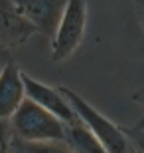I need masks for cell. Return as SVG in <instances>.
Listing matches in <instances>:
<instances>
[{"label": "cell", "instance_id": "6da1fadb", "mask_svg": "<svg viewBox=\"0 0 144 153\" xmlns=\"http://www.w3.org/2000/svg\"><path fill=\"white\" fill-rule=\"evenodd\" d=\"M8 121L20 141H65V123L30 97H24Z\"/></svg>", "mask_w": 144, "mask_h": 153}, {"label": "cell", "instance_id": "7a4b0ae2", "mask_svg": "<svg viewBox=\"0 0 144 153\" xmlns=\"http://www.w3.org/2000/svg\"><path fill=\"white\" fill-rule=\"evenodd\" d=\"M59 90L65 96L67 102L71 103V108L77 114V117L97 135V139L105 145L107 151L109 153H128L130 151V141H128L126 133L122 131V127L113 123L107 115H103L99 109H95L87 100H83L73 90H69L65 85H59Z\"/></svg>", "mask_w": 144, "mask_h": 153}, {"label": "cell", "instance_id": "3957f363", "mask_svg": "<svg viewBox=\"0 0 144 153\" xmlns=\"http://www.w3.org/2000/svg\"><path fill=\"white\" fill-rule=\"evenodd\" d=\"M87 28V0H67V6L51 36V60L63 62L83 42Z\"/></svg>", "mask_w": 144, "mask_h": 153}, {"label": "cell", "instance_id": "277c9868", "mask_svg": "<svg viewBox=\"0 0 144 153\" xmlns=\"http://www.w3.org/2000/svg\"><path fill=\"white\" fill-rule=\"evenodd\" d=\"M4 6L14 10L18 16L28 20L36 32L53 36L67 0H0Z\"/></svg>", "mask_w": 144, "mask_h": 153}, {"label": "cell", "instance_id": "5b68a950", "mask_svg": "<svg viewBox=\"0 0 144 153\" xmlns=\"http://www.w3.org/2000/svg\"><path fill=\"white\" fill-rule=\"evenodd\" d=\"M22 79H24L26 97H30L32 102H36L38 105L48 109L50 114L59 117L63 123H71V121L77 119V114L73 111L71 103L65 100V96L61 94L59 88H51V85H48L44 82L28 76L26 72H22Z\"/></svg>", "mask_w": 144, "mask_h": 153}, {"label": "cell", "instance_id": "8992f818", "mask_svg": "<svg viewBox=\"0 0 144 153\" xmlns=\"http://www.w3.org/2000/svg\"><path fill=\"white\" fill-rule=\"evenodd\" d=\"M26 90H24L22 70L14 62H4L0 68V119H10L18 105L24 102Z\"/></svg>", "mask_w": 144, "mask_h": 153}, {"label": "cell", "instance_id": "52a82bcc", "mask_svg": "<svg viewBox=\"0 0 144 153\" xmlns=\"http://www.w3.org/2000/svg\"><path fill=\"white\" fill-rule=\"evenodd\" d=\"M36 32L28 20L18 16L14 10L0 2V42L8 44H22Z\"/></svg>", "mask_w": 144, "mask_h": 153}, {"label": "cell", "instance_id": "ba28073f", "mask_svg": "<svg viewBox=\"0 0 144 153\" xmlns=\"http://www.w3.org/2000/svg\"><path fill=\"white\" fill-rule=\"evenodd\" d=\"M65 143L73 153H109L79 117L71 123H65Z\"/></svg>", "mask_w": 144, "mask_h": 153}, {"label": "cell", "instance_id": "9c48e42d", "mask_svg": "<svg viewBox=\"0 0 144 153\" xmlns=\"http://www.w3.org/2000/svg\"><path fill=\"white\" fill-rule=\"evenodd\" d=\"M26 153H73L65 141H20Z\"/></svg>", "mask_w": 144, "mask_h": 153}, {"label": "cell", "instance_id": "30bf717a", "mask_svg": "<svg viewBox=\"0 0 144 153\" xmlns=\"http://www.w3.org/2000/svg\"><path fill=\"white\" fill-rule=\"evenodd\" d=\"M122 131L126 133L128 141L134 145V151L144 153V119L138 121L134 127H122Z\"/></svg>", "mask_w": 144, "mask_h": 153}, {"label": "cell", "instance_id": "8fae6325", "mask_svg": "<svg viewBox=\"0 0 144 153\" xmlns=\"http://www.w3.org/2000/svg\"><path fill=\"white\" fill-rule=\"evenodd\" d=\"M12 127L8 119H0V153H12Z\"/></svg>", "mask_w": 144, "mask_h": 153}, {"label": "cell", "instance_id": "7c38bea8", "mask_svg": "<svg viewBox=\"0 0 144 153\" xmlns=\"http://www.w3.org/2000/svg\"><path fill=\"white\" fill-rule=\"evenodd\" d=\"M136 6H138V14H140V22L144 24V0H136Z\"/></svg>", "mask_w": 144, "mask_h": 153}, {"label": "cell", "instance_id": "4fadbf2b", "mask_svg": "<svg viewBox=\"0 0 144 153\" xmlns=\"http://www.w3.org/2000/svg\"><path fill=\"white\" fill-rule=\"evenodd\" d=\"M134 102H138V103H142V105H144V90H140V91L134 94Z\"/></svg>", "mask_w": 144, "mask_h": 153}, {"label": "cell", "instance_id": "5bb4252c", "mask_svg": "<svg viewBox=\"0 0 144 153\" xmlns=\"http://www.w3.org/2000/svg\"><path fill=\"white\" fill-rule=\"evenodd\" d=\"M12 153H26V151H24V149L22 147H20V143H14V147H12Z\"/></svg>", "mask_w": 144, "mask_h": 153}, {"label": "cell", "instance_id": "9a60e30c", "mask_svg": "<svg viewBox=\"0 0 144 153\" xmlns=\"http://www.w3.org/2000/svg\"><path fill=\"white\" fill-rule=\"evenodd\" d=\"M128 153H138V151H134V149H132V147H130V151H128Z\"/></svg>", "mask_w": 144, "mask_h": 153}, {"label": "cell", "instance_id": "2e32d148", "mask_svg": "<svg viewBox=\"0 0 144 153\" xmlns=\"http://www.w3.org/2000/svg\"><path fill=\"white\" fill-rule=\"evenodd\" d=\"M2 66H4V64H0V68H2Z\"/></svg>", "mask_w": 144, "mask_h": 153}]
</instances>
